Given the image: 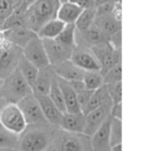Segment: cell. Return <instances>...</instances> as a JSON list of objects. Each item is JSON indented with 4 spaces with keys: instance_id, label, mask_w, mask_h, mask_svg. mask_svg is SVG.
<instances>
[{
    "instance_id": "6da1fadb",
    "label": "cell",
    "mask_w": 159,
    "mask_h": 151,
    "mask_svg": "<svg viewBox=\"0 0 159 151\" xmlns=\"http://www.w3.org/2000/svg\"><path fill=\"white\" fill-rule=\"evenodd\" d=\"M56 127L50 124L26 125L19 134L16 151H46L52 140Z\"/></svg>"
},
{
    "instance_id": "7a4b0ae2",
    "label": "cell",
    "mask_w": 159,
    "mask_h": 151,
    "mask_svg": "<svg viewBox=\"0 0 159 151\" xmlns=\"http://www.w3.org/2000/svg\"><path fill=\"white\" fill-rule=\"evenodd\" d=\"M46 151H92L91 137L83 133H72L56 128Z\"/></svg>"
},
{
    "instance_id": "3957f363",
    "label": "cell",
    "mask_w": 159,
    "mask_h": 151,
    "mask_svg": "<svg viewBox=\"0 0 159 151\" xmlns=\"http://www.w3.org/2000/svg\"><path fill=\"white\" fill-rule=\"evenodd\" d=\"M60 3V0H36L25 11V26L37 33L45 23L56 18Z\"/></svg>"
},
{
    "instance_id": "277c9868",
    "label": "cell",
    "mask_w": 159,
    "mask_h": 151,
    "mask_svg": "<svg viewBox=\"0 0 159 151\" xmlns=\"http://www.w3.org/2000/svg\"><path fill=\"white\" fill-rule=\"evenodd\" d=\"M30 94H33L32 87L24 79L18 68L9 76L3 78L0 85V97L6 103H18Z\"/></svg>"
},
{
    "instance_id": "5b68a950",
    "label": "cell",
    "mask_w": 159,
    "mask_h": 151,
    "mask_svg": "<svg viewBox=\"0 0 159 151\" xmlns=\"http://www.w3.org/2000/svg\"><path fill=\"white\" fill-rule=\"evenodd\" d=\"M22 55V48L10 44L5 38L0 40V79L8 77L16 70Z\"/></svg>"
},
{
    "instance_id": "8992f818",
    "label": "cell",
    "mask_w": 159,
    "mask_h": 151,
    "mask_svg": "<svg viewBox=\"0 0 159 151\" xmlns=\"http://www.w3.org/2000/svg\"><path fill=\"white\" fill-rule=\"evenodd\" d=\"M89 49L97 59L100 65V73L102 75L121 62V50L116 49L109 40L96 45Z\"/></svg>"
},
{
    "instance_id": "52a82bcc",
    "label": "cell",
    "mask_w": 159,
    "mask_h": 151,
    "mask_svg": "<svg viewBox=\"0 0 159 151\" xmlns=\"http://www.w3.org/2000/svg\"><path fill=\"white\" fill-rule=\"evenodd\" d=\"M0 123L14 134H21L26 127V122L16 103H5L0 109Z\"/></svg>"
},
{
    "instance_id": "ba28073f",
    "label": "cell",
    "mask_w": 159,
    "mask_h": 151,
    "mask_svg": "<svg viewBox=\"0 0 159 151\" xmlns=\"http://www.w3.org/2000/svg\"><path fill=\"white\" fill-rule=\"evenodd\" d=\"M16 104L20 108L27 125L49 124L46 118H45L44 114H43L42 108H40L37 98L33 94L25 96Z\"/></svg>"
},
{
    "instance_id": "9c48e42d",
    "label": "cell",
    "mask_w": 159,
    "mask_h": 151,
    "mask_svg": "<svg viewBox=\"0 0 159 151\" xmlns=\"http://www.w3.org/2000/svg\"><path fill=\"white\" fill-rule=\"evenodd\" d=\"M22 53L23 57L26 58L38 70L50 65L44 44H43V39L38 37L37 34L25 45V47L22 49Z\"/></svg>"
},
{
    "instance_id": "30bf717a",
    "label": "cell",
    "mask_w": 159,
    "mask_h": 151,
    "mask_svg": "<svg viewBox=\"0 0 159 151\" xmlns=\"http://www.w3.org/2000/svg\"><path fill=\"white\" fill-rule=\"evenodd\" d=\"M70 60L84 72H89V71L100 72L99 63L89 48L76 46L71 53Z\"/></svg>"
},
{
    "instance_id": "8fae6325",
    "label": "cell",
    "mask_w": 159,
    "mask_h": 151,
    "mask_svg": "<svg viewBox=\"0 0 159 151\" xmlns=\"http://www.w3.org/2000/svg\"><path fill=\"white\" fill-rule=\"evenodd\" d=\"M112 102L106 103V104L98 107L96 109L89 111V113L84 114L85 116V126L83 134L91 137L96 131L104 123V121L110 115V108Z\"/></svg>"
},
{
    "instance_id": "7c38bea8",
    "label": "cell",
    "mask_w": 159,
    "mask_h": 151,
    "mask_svg": "<svg viewBox=\"0 0 159 151\" xmlns=\"http://www.w3.org/2000/svg\"><path fill=\"white\" fill-rule=\"evenodd\" d=\"M108 37L100 32L95 25H92L86 31H75V45L77 47L92 48L98 44L107 42Z\"/></svg>"
},
{
    "instance_id": "4fadbf2b",
    "label": "cell",
    "mask_w": 159,
    "mask_h": 151,
    "mask_svg": "<svg viewBox=\"0 0 159 151\" xmlns=\"http://www.w3.org/2000/svg\"><path fill=\"white\" fill-rule=\"evenodd\" d=\"M43 44L48 57L49 64L52 66L61 63L64 60L70 59L71 53L73 51V49L62 46L56 39H43Z\"/></svg>"
},
{
    "instance_id": "5bb4252c",
    "label": "cell",
    "mask_w": 159,
    "mask_h": 151,
    "mask_svg": "<svg viewBox=\"0 0 159 151\" xmlns=\"http://www.w3.org/2000/svg\"><path fill=\"white\" fill-rule=\"evenodd\" d=\"M35 97L37 98L38 102H39L43 114H44L47 122L51 126L59 128L62 121V116H63V112L60 111L59 108L51 101V99L48 97V95H38V96Z\"/></svg>"
},
{
    "instance_id": "9a60e30c",
    "label": "cell",
    "mask_w": 159,
    "mask_h": 151,
    "mask_svg": "<svg viewBox=\"0 0 159 151\" xmlns=\"http://www.w3.org/2000/svg\"><path fill=\"white\" fill-rule=\"evenodd\" d=\"M111 116L109 115L104 121L100 127L91 136L92 151H110V138H109V131H110Z\"/></svg>"
},
{
    "instance_id": "2e32d148",
    "label": "cell",
    "mask_w": 159,
    "mask_h": 151,
    "mask_svg": "<svg viewBox=\"0 0 159 151\" xmlns=\"http://www.w3.org/2000/svg\"><path fill=\"white\" fill-rule=\"evenodd\" d=\"M56 76L55 70L52 65H48L44 69L38 70V74L35 82L32 85V92L35 96L38 95H48L50 85L52 83L53 77Z\"/></svg>"
},
{
    "instance_id": "e0dca14e",
    "label": "cell",
    "mask_w": 159,
    "mask_h": 151,
    "mask_svg": "<svg viewBox=\"0 0 159 151\" xmlns=\"http://www.w3.org/2000/svg\"><path fill=\"white\" fill-rule=\"evenodd\" d=\"M35 35V32L31 31L26 26H19L3 31V38L7 42H9L12 45H16V46L20 47L22 49Z\"/></svg>"
},
{
    "instance_id": "ac0fdd59",
    "label": "cell",
    "mask_w": 159,
    "mask_h": 151,
    "mask_svg": "<svg viewBox=\"0 0 159 151\" xmlns=\"http://www.w3.org/2000/svg\"><path fill=\"white\" fill-rule=\"evenodd\" d=\"M55 73L58 77L64 79L66 82L74 81V79H82L84 75V71L76 66L70 59L64 60L61 63L53 66Z\"/></svg>"
},
{
    "instance_id": "d6986e66",
    "label": "cell",
    "mask_w": 159,
    "mask_h": 151,
    "mask_svg": "<svg viewBox=\"0 0 159 151\" xmlns=\"http://www.w3.org/2000/svg\"><path fill=\"white\" fill-rule=\"evenodd\" d=\"M58 84L60 86V89L63 95V100H64V105H66V113H80L81 108L79 105L76 99V92L72 89V87L70 86L69 82L64 81V79L60 78L57 76Z\"/></svg>"
},
{
    "instance_id": "ffe728a7",
    "label": "cell",
    "mask_w": 159,
    "mask_h": 151,
    "mask_svg": "<svg viewBox=\"0 0 159 151\" xmlns=\"http://www.w3.org/2000/svg\"><path fill=\"white\" fill-rule=\"evenodd\" d=\"M82 11L83 8L77 6L76 3L66 1V2L60 3L56 18L62 21L64 24H72V23H75Z\"/></svg>"
},
{
    "instance_id": "44dd1931",
    "label": "cell",
    "mask_w": 159,
    "mask_h": 151,
    "mask_svg": "<svg viewBox=\"0 0 159 151\" xmlns=\"http://www.w3.org/2000/svg\"><path fill=\"white\" fill-rule=\"evenodd\" d=\"M93 25H95L100 32H102L108 37V39L111 35L122 29L121 22L118 21L112 14L96 16Z\"/></svg>"
},
{
    "instance_id": "7402d4cb",
    "label": "cell",
    "mask_w": 159,
    "mask_h": 151,
    "mask_svg": "<svg viewBox=\"0 0 159 151\" xmlns=\"http://www.w3.org/2000/svg\"><path fill=\"white\" fill-rule=\"evenodd\" d=\"M85 126V116L82 112L80 113H63L59 128L72 133H83Z\"/></svg>"
},
{
    "instance_id": "603a6c76",
    "label": "cell",
    "mask_w": 159,
    "mask_h": 151,
    "mask_svg": "<svg viewBox=\"0 0 159 151\" xmlns=\"http://www.w3.org/2000/svg\"><path fill=\"white\" fill-rule=\"evenodd\" d=\"M110 102H111V99H110V97H109L107 88L104 84L102 87L94 90L91 99H89V102L86 103V105L82 109V113L86 114V113H89V111H92V110L96 109V108L102 107V105L106 104V103H110Z\"/></svg>"
},
{
    "instance_id": "cb8c5ba5",
    "label": "cell",
    "mask_w": 159,
    "mask_h": 151,
    "mask_svg": "<svg viewBox=\"0 0 159 151\" xmlns=\"http://www.w3.org/2000/svg\"><path fill=\"white\" fill-rule=\"evenodd\" d=\"M64 23L60 21L59 19L55 18L46 22L37 31V36L42 39H55L60 32L63 29Z\"/></svg>"
},
{
    "instance_id": "d4e9b609",
    "label": "cell",
    "mask_w": 159,
    "mask_h": 151,
    "mask_svg": "<svg viewBox=\"0 0 159 151\" xmlns=\"http://www.w3.org/2000/svg\"><path fill=\"white\" fill-rule=\"evenodd\" d=\"M18 70L20 71V73L22 74V76L24 77V79L32 87L33 83L35 82L36 77H37L38 69L36 68L33 63H31L26 58L23 57V55H22V57L20 58V60H19Z\"/></svg>"
},
{
    "instance_id": "484cf974",
    "label": "cell",
    "mask_w": 159,
    "mask_h": 151,
    "mask_svg": "<svg viewBox=\"0 0 159 151\" xmlns=\"http://www.w3.org/2000/svg\"><path fill=\"white\" fill-rule=\"evenodd\" d=\"M96 18V9L95 7L84 8L81 12L77 20L75 21V29L77 31H86L94 24Z\"/></svg>"
},
{
    "instance_id": "4316f807",
    "label": "cell",
    "mask_w": 159,
    "mask_h": 151,
    "mask_svg": "<svg viewBox=\"0 0 159 151\" xmlns=\"http://www.w3.org/2000/svg\"><path fill=\"white\" fill-rule=\"evenodd\" d=\"M75 24H66L60 34L55 38L59 44H61L62 46L66 47V48L74 49L76 47L75 45Z\"/></svg>"
},
{
    "instance_id": "83f0119b",
    "label": "cell",
    "mask_w": 159,
    "mask_h": 151,
    "mask_svg": "<svg viewBox=\"0 0 159 151\" xmlns=\"http://www.w3.org/2000/svg\"><path fill=\"white\" fill-rule=\"evenodd\" d=\"M23 5V0H0V29L13 11Z\"/></svg>"
},
{
    "instance_id": "f1b7e54d",
    "label": "cell",
    "mask_w": 159,
    "mask_h": 151,
    "mask_svg": "<svg viewBox=\"0 0 159 151\" xmlns=\"http://www.w3.org/2000/svg\"><path fill=\"white\" fill-rule=\"evenodd\" d=\"M48 97L51 99V101L59 108L60 111L66 113V105H64L63 95H62L60 86H59V84H58L57 75H56L52 79V83H51L50 89H49V92H48Z\"/></svg>"
},
{
    "instance_id": "f546056e",
    "label": "cell",
    "mask_w": 159,
    "mask_h": 151,
    "mask_svg": "<svg viewBox=\"0 0 159 151\" xmlns=\"http://www.w3.org/2000/svg\"><path fill=\"white\" fill-rule=\"evenodd\" d=\"M83 82L86 89L96 90L104 85V77L100 72L96 71H89V72H84L83 75Z\"/></svg>"
},
{
    "instance_id": "4dcf8cb0",
    "label": "cell",
    "mask_w": 159,
    "mask_h": 151,
    "mask_svg": "<svg viewBox=\"0 0 159 151\" xmlns=\"http://www.w3.org/2000/svg\"><path fill=\"white\" fill-rule=\"evenodd\" d=\"M18 138V134L10 131L0 123V148H16Z\"/></svg>"
},
{
    "instance_id": "1f68e13d",
    "label": "cell",
    "mask_w": 159,
    "mask_h": 151,
    "mask_svg": "<svg viewBox=\"0 0 159 151\" xmlns=\"http://www.w3.org/2000/svg\"><path fill=\"white\" fill-rule=\"evenodd\" d=\"M111 147L118 144H122V122L121 120L111 118L110 131H109Z\"/></svg>"
},
{
    "instance_id": "d6a6232c",
    "label": "cell",
    "mask_w": 159,
    "mask_h": 151,
    "mask_svg": "<svg viewBox=\"0 0 159 151\" xmlns=\"http://www.w3.org/2000/svg\"><path fill=\"white\" fill-rule=\"evenodd\" d=\"M104 84H113L122 81V63H118L109 71H107L104 75Z\"/></svg>"
},
{
    "instance_id": "836d02e7",
    "label": "cell",
    "mask_w": 159,
    "mask_h": 151,
    "mask_svg": "<svg viewBox=\"0 0 159 151\" xmlns=\"http://www.w3.org/2000/svg\"><path fill=\"white\" fill-rule=\"evenodd\" d=\"M107 88V91L111 99L112 103L122 102V81L117 82L113 84H105Z\"/></svg>"
},
{
    "instance_id": "e575fe53",
    "label": "cell",
    "mask_w": 159,
    "mask_h": 151,
    "mask_svg": "<svg viewBox=\"0 0 159 151\" xmlns=\"http://www.w3.org/2000/svg\"><path fill=\"white\" fill-rule=\"evenodd\" d=\"M94 90H89V89H83L81 91L76 92V99H77V102H79V105L81 108V111H82L83 108L86 105V103L89 102V100L91 99L92 95H93Z\"/></svg>"
},
{
    "instance_id": "d590c367",
    "label": "cell",
    "mask_w": 159,
    "mask_h": 151,
    "mask_svg": "<svg viewBox=\"0 0 159 151\" xmlns=\"http://www.w3.org/2000/svg\"><path fill=\"white\" fill-rule=\"evenodd\" d=\"M110 116L113 118L122 120V102L112 103L110 108Z\"/></svg>"
},
{
    "instance_id": "8d00e7d4",
    "label": "cell",
    "mask_w": 159,
    "mask_h": 151,
    "mask_svg": "<svg viewBox=\"0 0 159 151\" xmlns=\"http://www.w3.org/2000/svg\"><path fill=\"white\" fill-rule=\"evenodd\" d=\"M109 42L115 47L116 49H119L121 50V44H122V35H121V31L117 32L113 35H111L109 37Z\"/></svg>"
},
{
    "instance_id": "74e56055",
    "label": "cell",
    "mask_w": 159,
    "mask_h": 151,
    "mask_svg": "<svg viewBox=\"0 0 159 151\" xmlns=\"http://www.w3.org/2000/svg\"><path fill=\"white\" fill-rule=\"evenodd\" d=\"M70 86L72 87V89L74 90L75 92H79L81 90L85 89V85L83 79H74V81H70L69 82Z\"/></svg>"
},
{
    "instance_id": "f35d334b",
    "label": "cell",
    "mask_w": 159,
    "mask_h": 151,
    "mask_svg": "<svg viewBox=\"0 0 159 151\" xmlns=\"http://www.w3.org/2000/svg\"><path fill=\"white\" fill-rule=\"evenodd\" d=\"M71 2L76 3L77 6L84 8H89V7H94V0H69Z\"/></svg>"
},
{
    "instance_id": "ab89813d",
    "label": "cell",
    "mask_w": 159,
    "mask_h": 151,
    "mask_svg": "<svg viewBox=\"0 0 159 151\" xmlns=\"http://www.w3.org/2000/svg\"><path fill=\"white\" fill-rule=\"evenodd\" d=\"M111 1H117V0H94V7H97L105 2H111Z\"/></svg>"
},
{
    "instance_id": "60d3db41",
    "label": "cell",
    "mask_w": 159,
    "mask_h": 151,
    "mask_svg": "<svg viewBox=\"0 0 159 151\" xmlns=\"http://www.w3.org/2000/svg\"><path fill=\"white\" fill-rule=\"evenodd\" d=\"M35 1H36V0H23V5H24V7L27 9V8L31 7V6L33 5Z\"/></svg>"
},
{
    "instance_id": "b9f144b4",
    "label": "cell",
    "mask_w": 159,
    "mask_h": 151,
    "mask_svg": "<svg viewBox=\"0 0 159 151\" xmlns=\"http://www.w3.org/2000/svg\"><path fill=\"white\" fill-rule=\"evenodd\" d=\"M110 151H122V144H118L111 147Z\"/></svg>"
},
{
    "instance_id": "7bdbcfd3",
    "label": "cell",
    "mask_w": 159,
    "mask_h": 151,
    "mask_svg": "<svg viewBox=\"0 0 159 151\" xmlns=\"http://www.w3.org/2000/svg\"><path fill=\"white\" fill-rule=\"evenodd\" d=\"M0 151H16V148H0Z\"/></svg>"
},
{
    "instance_id": "ee69618b",
    "label": "cell",
    "mask_w": 159,
    "mask_h": 151,
    "mask_svg": "<svg viewBox=\"0 0 159 151\" xmlns=\"http://www.w3.org/2000/svg\"><path fill=\"white\" fill-rule=\"evenodd\" d=\"M2 38H3V31L1 29H0V40L2 39Z\"/></svg>"
},
{
    "instance_id": "f6af8a7d",
    "label": "cell",
    "mask_w": 159,
    "mask_h": 151,
    "mask_svg": "<svg viewBox=\"0 0 159 151\" xmlns=\"http://www.w3.org/2000/svg\"><path fill=\"white\" fill-rule=\"evenodd\" d=\"M1 82H2V79H0V85H1ZM0 101H3L2 99H1V97H0ZM3 102H5V101H3ZM6 103V102H5Z\"/></svg>"
},
{
    "instance_id": "bcb514c9",
    "label": "cell",
    "mask_w": 159,
    "mask_h": 151,
    "mask_svg": "<svg viewBox=\"0 0 159 151\" xmlns=\"http://www.w3.org/2000/svg\"><path fill=\"white\" fill-rule=\"evenodd\" d=\"M66 1H69V0H60V2H66Z\"/></svg>"
},
{
    "instance_id": "7dc6e473",
    "label": "cell",
    "mask_w": 159,
    "mask_h": 151,
    "mask_svg": "<svg viewBox=\"0 0 159 151\" xmlns=\"http://www.w3.org/2000/svg\"><path fill=\"white\" fill-rule=\"evenodd\" d=\"M0 102H1V101H0Z\"/></svg>"
}]
</instances>
